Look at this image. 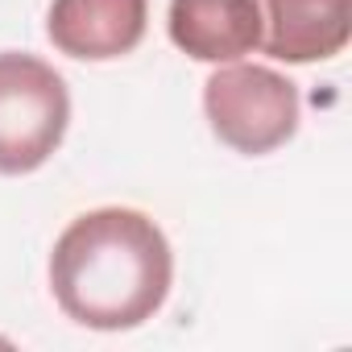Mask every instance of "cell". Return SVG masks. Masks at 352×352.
I'll list each match as a JSON object with an SVG mask.
<instances>
[{
  "label": "cell",
  "mask_w": 352,
  "mask_h": 352,
  "mask_svg": "<svg viewBox=\"0 0 352 352\" xmlns=\"http://www.w3.org/2000/svg\"><path fill=\"white\" fill-rule=\"evenodd\" d=\"M149 0H54L46 38L58 54L79 63H112L141 46Z\"/></svg>",
  "instance_id": "4"
},
{
  "label": "cell",
  "mask_w": 352,
  "mask_h": 352,
  "mask_svg": "<svg viewBox=\"0 0 352 352\" xmlns=\"http://www.w3.org/2000/svg\"><path fill=\"white\" fill-rule=\"evenodd\" d=\"M166 30L195 63H241L261 46L257 0H170Z\"/></svg>",
  "instance_id": "6"
},
{
  "label": "cell",
  "mask_w": 352,
  "mask_h": 352,
  "mask_svg": "<svg viewBox=\"0 0 352 352\" xmlns=\"http://www.w3.org/2000/svg\"><path fill=\"white\" fill-rule=\"evenodd\" d=\"M5 344H9V340H0V348H5Z\"/></svg>",
  "instance_id": "7"
},
{
  "label": "cell",
  "mask_w": 352,
  "mask_h": 352,
  "mask_svg": "<svg viewBox=\"0 0 352 352\" xmlns=\"http://www.w3.org/2000/svg\"><path fill=\"white\" fill-rule=\"evenodd\" d=\"M174 286L166 232L137 208L75 216L50 253V290L67 319L96 331L149 323Z\"/></svg>",
  "instance_id": "1"
},
{
  "label": "cell",
  "mask_w": 352,
  "mask_h": 352,
  "mask_svg": "<svg viewBox=\"0 0 352 352\" xmlns=\"http://www.w3.org/2000/svg\"><path fill=\"white\" fill-rule=\"evenodd\" d=\"M71 124V91L38 54L0 50V174H34Z\"/></svg>",
  "instance_id": "2"
},
{
  "label": "cell",
  "mask_w": 352,
  "mask_h": 352,
  "mask_svg": "<svg viewBox=\"0 0 352 352\" xmlns=\"http://www.w3.org/2000/svg\"><path fill=\"white\" fill-rule=\"evenodd\" d=\"M261 50L278 63H327L352 38V0H257Z\"/></svg>",
  "instance_id": "5"
},
{
  "label": "cell",
  "mask_w": 352,
  "mask_h": 352,
  "mask_svg": "<svg viewBox=\"0 0 352 352\" xmlns=\"http://www.w3.org/2000/svg\"><path fill=\"white\" fill-rule=\"evenodd\" d=\"M204 112L228 149L261 157L298 133V87L274 67L220 63V71L204 83Z\"/></svg>",
  "instance_id": "3"
}]
</instances>
